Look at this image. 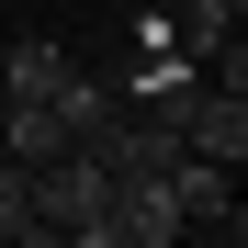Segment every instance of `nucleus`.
<instances>
[{
    "label": "nucleus",
    "instance_id": "nucleus-1",
    "mask_svg": "<svg viewBox=\"0 0 248 248\" xmlns=\"http://www.w3.org/2000/svg\"><path fill=\"white\" fill-rule=\"evenodd\" d=\"M158 181H170L181 237H215V248H237V237H248V215H237V170H226V158H192V147H181Z\"/></svg>",
    "mask_w": 248,
    "mask_h": 248
},
{
    "label": "nucleus",
    "instance_id": "nucleus-2",
    "mask_svg": "<svg viewBox=\"0 0 248 248\" xmlns=\"http://www.w3.org/2000/svg\"><path fill=\"white\" fill-rule=\"evenodd\" d=\"M68 79H79V57L57 46V34H12V57H0V91L12 102H57Z\"/></svg>",
    "mask_w": 248,
    "mask_h": 248
},
{
    "label": "nucleus",
    "instance_id": "nucleus-3",
    "mask_svg": "<svg viewBox=\"0 0 248 248\" xmlns=\"http://www.w3.org/2000/svg\"><path fill=\"white\" fill-rule=\"evenodd\" d=\"M0 158H23V170L68 158V113H57V102H12V124H0Z\"/></svg>",
    "mask_w": 248,
    "mask_h": 248
},
{
    "label": "nucleus",
    "instance_id": "nucleus-4",
    "mask_svg": "<svg viewBox=\"0 0 248 248\" xmlns=\"http://www.w3.org/2000/svg\"><path fill=\"white\" fill-rule=\"evenodd\" d=\"M0 248H46V226H34V170H23V158H0Z\"/></svg>",
    "mask_w": 248,
    "mask_h": 248
}]
</instances>
